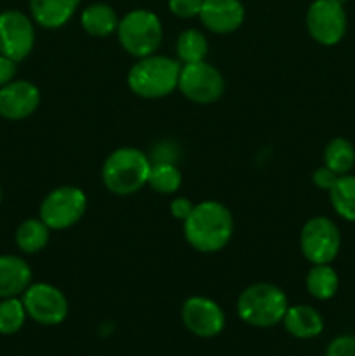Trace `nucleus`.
Wrapping results in <instances>:
<instances>
[{"label":"nucleus","mask_w":355,"mask_h":356,"mask_svg":"<svg viewBox=\"0 0 355 356\" xmlns=\"http://www.w3.org/2000/svg\"><path fill=\"white\" fill-rule=\"evenodd\" d=\"M207 52L209 42L202 31L195 30V28H188V30L181 31L176 40V56L181 65L205 61Z\"/></svg>","instance_id":"obj_23"},{"label":"nucleus","mask_w":355,"mask_h":356,"mask_svg":"<svg viewBox=\"0 0 355 356\" xmlns=\"http://www.w3.org/2000/svg\"><path fill=\"white\" fill-rule=\"evenodd\" d=\"M33 47V21L16 9L0 13V54L19 63L30 56Z\"/></svg>","instance_id":"obj_11"},{"label":"nucleus","mask_w":355,"mask_h":356,"mask_svg":"<svg viewBox=\"0 0 355 356\" xmlns=\"http://www.w3.org/2000/svg\"><path fill=\"white\" fill-rule=\"evenodd\" d=\"M0 204H2V188H0Z\"/></svg>","instance_id":"obj_31"},{"label":"nucleus","mask_w":355,"mask_h":356,"mask_svg":"<svg viewBox=\"0 0 355 356\" xmlns=\"http://www.w3.org/2000/svg\"><path fill=\"white\" fill-rule=\"evenodd\" d=\"M324 165L338 176L350 174L355 167V146L345 138L331 139L324 149Z\"/></svg>","instance_id":"obj_22"},{"label":"nucleus","mask_w":355,"mask_h":356,"mask_svg":"<svg viewBox=\"0 0 355 356\" xmlns=\"http://www.w3.org/2000/svg\"><path fill=\"white\" fill-rule=\"evenodd\" d=\"M198 19L211 33L228 35L242 26L246 9L240 0H204Z\"/></svg>","instance_id":"obj_14"},{"label":"nucleus","mask_w":355,"mask_h":356,"mask_svg":"<svg viewBox=\"0 0 355 356\" xmlns=\"http://www.w3.org/2000/svg\"><path fill=\"white\" fill-rule=\"evenodd\" d=\"M285 332L296 339H313L324 330V318L313 306L289 305L284 318H282Z\"/></svg>","instance_id":"obj_17"},{"label":"nucleus","mask_w":355,"mask_h":356,"mask_svg":"<svg viewBox=\"0 0 355 356\" xmlns=\"http://www.w3.org/2000/svg\"><path fill=\"white\" fill-rule=\"evenodd\" d=\"M178 90L195 104H212L225 94V79L207 61L181 65Z\"/></svg>","instance_id":"obj_8"},{"label":"nucleus","mask_w":355,"mask_h":356,"mask_svg":"<svg viewBox=\"0 0 355 356\" xmlns=\"http://www.w3.org/2000/svg\"><path fill=\"white\" fill-rule=\"evenodd\" d=\"M289 308V299L278 285L258 282L240 292L237 299V315L244 323L258 329H270L282 323Z\"/></svg>","instance_id":"obj_4"},{"label":"nucleus","mask_w":355,"mask_h":356,"mask_svg":"<svg viewBox=\"0 0 355 356\" xmlns=\"http://www.w3.org/2000/svg\"><path fill=\"white\" fill-rule=\"evenodd\" d=\"M152 160L143 149L120 146L113 149L101 167V181L111 195L131 197L148 184Z\"/></svg>","instance_id":"obj_2"},{"label":"nucleus","mask_w":355,"mask_h":356,"mask_svg":"<svg viewBox=\"0 0 355 356\" xmlns=\"http://www.w3.org/2000/svg\"><path fill=\"white\" fill-rule=\"evenodd\" d=\"M299 249L308 263L331 264L341 249L340 228L326 216L310 218L299 233Z\"/></svg>","instance_id":"obj_7"},{"label":"nucleus","mask_w":355,"mask_h":356,"mask_svg":"<svg viewBox=\"0 0 355 356\" xmlns=\"http://www.w3.org/2000/svg\"><path fill=\"white\" fill-rule=\"evenodd\" d=\"M327 193L334 212L345 221L355 222V176L352 174L340 176Z\"/></svg>","instance_id":"obj_21"},{"label":"nucleus","mask_w":355,"mask_h":356,"mask_svg":"<svg viewBox=\"0 0 355 356\" xmlns=\"http://www.w3.org/2000/svg\"><path fill=\"white\" fill-rule=\"evenodd\" d=\"M181 63L162 54L136 59L127 73V86L141 99H162L178 89Z\"/></svg>","instance_id":"obj_3"},{"label":"nucleus","mask_w":355,"mask_h":356,"mask_svg":"<svg viewBox=\"0 0 355 356\" xmlns=\"http://www.w3.org/2000/svg\"><path fill=\"white\" fill-rule=\"evenodd\" d=\"M26 309L21 299L7 298L0 301V334L13 336L23 329L26 322Z\"/></svg>","instance_id":"obj_25"},{"label":"nucleus","mask_w":355,"mask_h":356,"mask_svg":"<svg viewBox=\"0 0 355 356\" xmlns=\"http://www.w3.org/2000/svg\"><path fill=\"white\" fill-rule=\"evenodd\" d=\"M306 292L317 301H329L336 296L340 278L331 264H312L305 278Z\"/></svg>","instance_id":"obj_19"},{"label":"nucleus","mask_w":355,"mask_h":356,"mask_svg":"<svg viewBox=\"0 0 355 356\" xmlns=\"http://www.w3.org/2000/svg\"><path fill=\"white\" fill-rule=\"evenodd\" d=\"M87 204V195L82 188L65 184L45 195L38 209V218L51 232H61L75 226L84 218Z\"/></svg>","instance_id":"obj_6"},{"label":"nucleus","mask_w":355,"mask_h":356,"mask_svg":"<svg viewBox=\"0 0 355 356\" xmlns=\"http://www.w3.org/2000/svg\"><path fill=\"white\" fill-rule=\"evenodd\" d=\"M338 177H340V176H338L336 172H333V170H331L329 167L322 165V167H319V169L313 170L312 183L315 184V186L319 188V190L329 191L331 188L334 186V183H336V181H338Z\"/></svg>","instance_id":"obj_28"},{"label":"nucleus","mask_w":355,"mask_h":356,"mask_svg":"<svg viewBox=\"0 0 355 356\" xmlns=\"http://www.w3.org/2000/svg\"><path fill=\"white\" fill-rule=\"evenodd\" d=\"M181 320L187 330L202 339L219 336L225 329L226 316L221 306L205 296H191L181 306Z\"/></svg>","instance_id":"obj_12"},{"label":"nucleus","mask_w":355,"mask_h":356,"mask_svg":"<svg viewBox=\"0 0 355 356\" xmlns=\"http://www.w3.org/2000/svg\"><path fill=\"white\" fill-rule=\"evenodd\" d=\"M51 228L40 218L24 219L16 229V245L24 254H37L47 247Z\"/></svg>","instance_id":"obj_20"},{"label":"nucleus","mask_w":355,"mask_h":356,"mask_svg":"<svg viewBox=\"0 0 355 356\" xmlns=\"http://www.w3.org/2000/svg\"><path fill=\"white\" fill-rule=\"evenodd\" d=\"M40 89L30 80H13L0 87V117L6 120H24L40 106Z\"/></svg>","instance_id":"obj_13"},{"label":"nucleus","mask_w":355,"mask_h":356,"mask_svg":"<svg viewBox=\"0 0 355 356\" xmlns=\"http://www.w3.org/2000/svg\"><path fill=\"white\" fill-rule=\"evenodd\" d=\"M118 21L120 19L113 7L101 2L86 7L80 14V24L84 31L94 38H104L117 33Z\"/></svg>","instance_id":"obj_18"},{"label":"nucleus","mask_w":355,"mask_h":356,"mask_svg":"<svg viewBox=\"0 0 355 356\" xmlns=\"http://www.w3.org/2000/svg\"><path fill=\"white\" fill-rule=\"evenodd\" d=\"M183 176L181 170L171 162H155L152 163L148 184L155 193L159 195H174L181 188Z\"/></svg>","instance_id":"obj_24"},{"label":"nucleus","mask_w":355,"mask_h":356,"mask_svg":"<svg viewBox=\"0 0 355 356\" xmlns=\"http://www.w3.org/2000/svg\"><path fill=\"white\" fill-rule=\"evenodd\" d=\"M31 268L23 257L6 254L0 256V299L23 296L31 285Z\"/></svg>","instance_id":"obj_15"},{"label":"nucleus","mask_w":355,"mask_h":356,"mask_svg":"<svg viewBox=\"0 0 355 356\" xmlns=\"http://www.w3.org/2000/svg\"><path fill=\"white\" fill-rule=\"evenodd\" d=\"M17 63L13 61L7 56L0 54V87H3L6 83L13 82L14 76L17 73Z\"/></svg>","instance_id":"obj_30"},{"label":"nucleus","mask_w":355,"mask_h":356,"mask_svg":"<svg viewBox=\"0 0 355 356\" xmlns=\"http://www.w3.org/2000/svg\"><path fill=\"white\" fill-rule=\"evenodd\" d=\"M26 315L45 327L59 325L68 316V299L61 289L47 282L31 284L21 296Z\"/></svg>","instance_id":"obj_10"},{"label":"nucleus","mask_w":355,"mask_h":356,"mask_svg":"<svg viewBox=\"0 0 355 356\" xmlns=\"http://www.w3.org/2000/svg\"><path fill=\"white\" fill-rule=\"evenodd\" d=\"M118 44L132 58L139 59L159 51L164 38L160 17L148 9L129 10L117 28Z\"/></svg>","instance_id":"obj_5"},{"label":"nucleus","mask_w":355,"mask_h":356,"mask_svg":"<svg viewBox=\"0 0 355 356\" xmlns=\"http://www.w3.org/2000/svg\"><path fill=\"white\" fill-rule=\"evenodd\" d=\"M235 229L233 214L218 200H204L194 205L183 221V235L188 245L202 254H214L230 243Z\"/></svg>","instance_id":"obj_1"},{"label":"nucleus","mask_w":355,"mask_h":356,"mask_svg":"<svg viewBox=\"0 0 355 356\" xmlns=\"http://www.w3.org/2000/svg\"><path fill=\"white\" fill-rule=\"evenodd\" d=\"M324 356H355V336L334 337Z\"/></svg>","instance_id":"obj_27"},{"label":"nucleus","mask_w":355,"mask_h":356,"mask_svg":"<svg viewBox=\"0 0 355 356\" xmlns=\"http://www.w3.org/2000/svg\"><path fill=\"white\" fill-rule=\"evenodd\" d=\"M305 23L310 37L326 47L340 44L348 26L345 7L338 0H313L306 10Z\"/></svg>","instance_id":"obj_9"},{"label":"nucleus","mask_w":355,"mask_h":356,"mask_svg":"<svg viewBox=\"0 0 355 356\" xmlns=\"http://www.w3.org/2000/svg\"><path fill=\"white\" fill-rule=\"evenodd\" d=\"M194 202L187 197H176L173 202H171V216L178 221L183 222L184 219L190 216L191 209H194Z\"/></svg>","instance_id":"obj_29"},{"label":"nucleus","mask_w":355,"mask_h":356,"mask_svg":"<svg viewBox=\"0 0 355 356\" xmlns=\"http://www.w3.org/2000/svg\"><path fill=\"white\" fill-rule=\"evenodd\" d=\"M80 0H30L31 19L45 30L65 26L77 13Z\"/></svg>","instance_id":"obj_16"},{"label":"nucleus","mask_w":355,"mask_h":356,"mask_svg":"<svg viewBox=\"0 0 355 356\" xmlns=\"http://www.w3.org/2000/svg\"><path fill=\"white\" fill-rule=\"evenodd\" d=\"M204 0H169V10L181 19L198 17Z\"/></svg>","instance_id":"obj_26"}]
</instances>
